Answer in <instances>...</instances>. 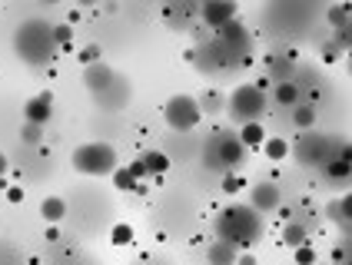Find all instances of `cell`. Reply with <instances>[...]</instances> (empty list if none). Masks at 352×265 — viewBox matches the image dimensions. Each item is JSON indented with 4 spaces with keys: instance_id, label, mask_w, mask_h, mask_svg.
Listing matches in <instances>:
<instances>
[{
    "instance_id": "f546056e",
    "label": "cell",
    "mask_w": 352,
    "mask_h": 265,
    "mask_svg": "<svg viewBox=\"0 0 352 265\" xmlns=\"http://www.w3.org/2000/svg\"><path fill=\"white\" fill-rule=\"evenodd\" d=\"M20 139H23V143H30V146H37L40 139H43V126H30V123H23Z\"/></svg>"
},
{
    "instance_id": "484cf974",
    "label": "cell",
    "mask_w": 352,
    "mask_h": 265,
    "mask_svg": "<svg viewBox=\"0 0 352 265\" xmlns=\"http://www.w3.org/2000/svg\"><path fill=\"white\" fill-rule=\"evenodd\" d=\"M77 60L83 63V70H87V67H94V63H100V47L97 43H87V47L77 54Z\"/></svg>"
},
{
    "instance_id": "52a82bcc",
    "label": "cell",
    "mask_w": 352,
    "mask_h": 265,
    "mask_svg": "<svg viewBox=\"0 0 352 265\" xmlns=\"http://www.w3.org/2000/svg\"><path fill=\"white\" fill-rule=\"evenodd\" d=\"M163 123L176 132H193L203 123V110H199V100L190 93H176L166 100L163 106Z\"/></svg>"
},
{
    "instance_id": "ac0fdd59",
    "label": "cell",
    "mask_w": 352,
    "mask_h": 265,
    "mask_svg": "<svg viewBox=\"0 0 352 265\" xmlns=\"http://www.w3.org/2000/svg\"><path fill=\"white\" fill-rule=\"evenodd\" d=\"M206 259H210V265H236L239 252H236L233 246H226V242L213 239V246L206 249Z\"/></svg>"
},
{
    "instance_id": "74e56055",
    "label": "cell",
    "mask_w": 352,
    "mask_h": 265,
    "mask_svg": "<svg viewBox=\"0 0 352 265\" xmlns=\"http://www.w3.org/2000/svg\"><path fill=\"white\" fill-rule=\"evenodd\" d=\"M3 172H7V156L0 152V176H3Z\"/></svg>"
},
{
    "instance_id": "5bb4252c",
    "label": "cell",
    "mask_w": 352,
    "mask_h": 265,
    "mask_svg": "<svg viewBox=\"0 0 352 265\" xmlns=\"http://www.w3.org/2000/svg\"><path fill=\"white\" fill-rule=\"evenodd\" d=\"M273 103L276 106H286V110H296L302 103V90H299V83H296L293 76L273 83Z\"/></svg>"
},
{
    "instance_id": "d6986e66",
    "label": "cell",
    "mask_w": 352,
    "mask_h": 265,
    "mask_svg": "<svg viewBox=\"0 0 352 265\" xmlns=\"http://www.w3.org/2000/svg\"><path fill=\"white\" fill-rule=\"evenodd\" d=\"M283 246H289L293 252L309 246V229L302 226V222H286V229H283Z\"/></svg>"
},
{
    "instance_id": "ffe728a7",
    "label": "cell",
    "mask_w": 352,
    "mask_h": 265,
    "mask_svg": "<svg viewBox=\"0 0 352 265\" xmlns=\"http://www.w3.org/2000/svg\"><path fill=\"white\" fill-rule=\"evenodd\" d=\"M140 159H143V166H146V172H150L153 179H160L163 172L170 170V156H166L163 150H146Z\"/></svg>"
},
{
    "instance_id": "7a4b0ae2",
    "label": "cell",
    "mask_w": 352,
    "mask_h": 265,
    "mask_svg": "<svg viewBox=\"0 0 352 265\" xmlns=\"http://www.w3.org/2000/svg\"><path fill=\"white\" fill-rule=\"evenodd\" d=\"M213 229H216V239L219 242L233 246L236 252H250L259 242V235H263V216L253 206L236 203V206H226L216 216Z\"/></svg>"
},
{
    "instance_id": "e0dca14e",
    "label": "cell",
    "mask_w": 352,
    "mask_h": 265,
    "mask_svg": "<svg viewBox=\"0 0 352 265\" xmlns=\"http://www.w3.org/2000/svg\"><path fill=\"white\" fill-rule=\"evenodd\" d=\"M239 143L246 146V150H263V143H266V126L263 123H250V126H239Z\"/></svg>"
},
{
    "instance_id": "2e32d148",
    "label": "cell",
    "mask_w": 352,
    "mask_h": 265,
    "mask_svg": "<svg viewBox=\"0 0 352 265\" xmlns=\"http://www.w3.org/2000/svg\"><path fill=\"white\" fill-rule=\"evenodd\" d=\"M322 179L326 183H333V186H342V183H352V166L349 163H342V159H333V163H326L322 166Z\"/></svg>"
},
{
    "instance_id": "30bf717a",
    "label": "cell",
    "mask_w": 352,
    "mask_h": 265,
    "mask_svg": "<svg viewBox=\"0 0 352 265\" xmlns=\"http://www.w3.org/2000/svg\"><path fill=\"white\" fill-rule=\"evenodd\" d=\"M23 119L30 126H47L54 119V93H37L23 103Z\"/></svg>"
},
{
    "instance_id": "d4e9b609",
    "label": "cell",
    "mask_w": 352,
    "mask_h": 265,
    "mask_svg": "<svg viewBox=\"0 0 352 265\" xmlns=\"http://www.w3.org/2000/svg\"><path fill=\"white\" fill-rule=\"evenodd\" d=\"M243 186H246V179H243L239 172H230V176H223V192H226V196H236V192H243Z\"/></svg>"
},
{
    "instance_id": "cb8c5ba5",
    "label": "cell",
    "mask_w": 352,
    "mask_h": 265,
    "mask_svg": "<svg viewBox=\"0 0 352 265\" xmlns=\"http://www.w3.org/2000/svg\"><path fill=\"white\" fill-rule=\"evenodd\" d=\"M196 100H199V96H196ZM223 106H226V100H223V96L216 93V90H210V93H206L203 100H199V110H203V116H206V113H219Z\"/></svg>"
},
{
    "instance_id": "9c48e42d",
    "label": "cell",
    "mask_w": 352,
    "mask_h": 265,
    "mask_svg": "<svg viewBox=\"0 0 352 265\" xmlns=\"http://www.w3.org/2000/svg\"><path fill=\"white\" fill-rule=\"evenodd\" d=\"M130 96H133V87H130V80L117 76V80H113V87H110V90H103L100 96H94V100H97L100 110H110V113H117V110H123V106L130 103Z\"/></svg>"
},
{
    "instance_id": "5b68a950",
    "label": "cell",
    "mask_w": 352,
    "mask_h": 265,
    "mask_svg": "<svg viewBox=\"0 0 352 265\" xmlns=\"http://www.w3.org/2000/svg\"><path fill=\"white\" fill-rule=\"evenodd\" d=\"M226 113L233 116V123L250 126V123H263L266 116V93L256 83H239L230 100H226Z\"/></svg>"
},
{
    "instance_id": "e575fe53",
    "label": "cell",
    "mask_w": 352,
    "mask_h": 265,
    "mask_svg": "<svg viewBox=\"0 0 352 265\" xmlns=\"http://www.w3.org/2000/svg\"><path fill=\"white\" fill-rule=\"evenodd\" d=\"M7 199H10V203H20V199H23V189H20V186L7 189Z\"/></svg>"
},
{
    "instance_id": "9a60e30c",
    "label": "cell",
    "mask_w": 352,
    "mask_h": 265,
    "mask_svg": "<svg viewBox=\"0 0 352 265\" xmlns=\"http://www.w3.org/2000/svg\"><path fill=\"white\" fill-rule=\"evenodd\" d=\"M293 113V126L302 132H309L316 126V119H319V106L316 103H299L296 110H289Z\"/></svg>"
},
{
    "instance_id": "83f0119b",
    "label": "cell",
    "mask_w": 352,
    "mask_h": 265,
    "mask_svg": "<svg viewBox=\"0 0 352 265\" xmlns=\"http://www.w3.org/2000/svg\"><path fill=\"white\" fill-rule=\"evenodd\" d=\"M113 183H117V189H137V186H140L137 179L130 176V170H126V166L113 172Z\"/></svg>"
},
{
    "instance_id": "ba28073f",
    "label": "cell",
    "mask_w": 352,
    "mask_h": 265,
    "mask_svg": "<svg viewBox=\"0 0 352 265\" xmlns=\"http://www.w3.org/2000/svg\"><path fill=\"white\" fill-rule=\"evenodd\" d=\"M250 206L263 216V212H276V209L283 206V192H279V186L276 183H256L253 189H250Z\"/></svg>"
},
{
    "instance_id": "60d3db41",
    "label": "cell",
    "mask_w": 352,
    "mask_h": 265,
    "mask_svg": "<svg viewBox=\"0 0 352 265\" xmlns=\"http://www.w3.org/2000/svg\"><path fill=\"white\" fill-rule=\"evenodd\" d=\"M349 265H352V262H349Z\"/></svg>"
},
{
    "instance_id": "d590c367",
    "label": "cell",
    "mask_w": 352,
    "mask_h": 265,
    "mask_svg": "<svg viewBox=\"0 0 352 265\" xmlns=\"http://www.w3.org/2000/svg\"><path fill=\"white\" fill-rule=\"evenodd\" d=\"M236 265H256V259L250 255V252H239V259H236Z\"/></svg>"
},
{
    "instance_id": "4dcf8cb0",
    "label": "cell",
    "mask_w": 352,
    "mask_h": 265,
    "mask_svg": "<svg viewBox=\"0 0 352 265\" xmlns=\"http://www.w3.org/2000/svg\"><path fill=\"white\" fill-rule=\"evenodd\" d=\"M54 40H57V47H67L74 40V27L70 23H54Z\"/></svg>"
},
{
    "instance_id": "836d02e7",
    "label": "cell",
    "mask_w": 352,
    "mask_h": 265,
    "mask_svg": "<svg viewBox=\"0 0 352 265\" xmlns=\"http://www.w3.org/2000/svg\"><path fill=\"white\" fill-rule=\"evenodd\" d=\"M336 159H342V163H349V166H352V143H339V152H336Z\"/></svg>"
},
{
    "instance_id": "603a6c76",
    "label": "cell",
    "mask_w": 352,
    "mask_h": 265,
    "mask_svg": "<svg viewBox=\"0 0 352 265\" xmlns=\"http://www.w3.org/2000/svg\"><path fill=\"white\" fill-rule=\"evenodd\" d=\"M352 17V3H339V7H329L326 10V20H329V27H342V23H349Z\"/></svg>"
},
{
    "instance_id": "8992f818",
    "label": "cell",
    "mask_w": 352,
    "mask_h": 265,
    "mask_svg": "<svg viewBox=\"0 0 352 265\" xmlns=\"http://www.w3.org/2000/svg\"><path fill=\"white\" fill-rule=\"evenodd\" d=\"M296 159L302 163V166H309V170H322L326 163H333L336 152H339V139L329 136V132H302L299 139H296Z\"/></svg>"
},
{
    "instance_id": "44dd1931",
    "label": "cell",
    "mask_w": 352,
    "mask_h": 265,
    "mask_svg": "<svg viewBox=\"0 0 352 265\" xmlns=\"http://www.w3.org/2000/svg\"><path fill=\"white\" fill-rule=\"evenodd\" d=\"M40 216H43L47 222H60V219L67 216V203H63L60 196H47V199L40 203Z\"/></svg>"
},
{
    "instance_id": "1f68e13d",
    "label": "cell",
    "mask_w": 352,
    "mask_h": 265,
    "mask_svg": "<svg viewBox=\"0 0 352 265\" xmlns=\"http://www.w3.org/2000/svg\"><path fill=\"white\" fill-rule=\"evenodd\" d=\"M293 259H296L299 265H313L316 259H319V255H316V249H313V246H302V249H296V252H293Z\"/></svg>"
},
{
    "instance_id": "d6a6232c",
    "label": "cell",
    "mask_w": 352,
    "mask_h": 265,
    "mask_svg": "<svg viewBox=\"0 0 352 265\" xmlns=\"http://www.w3.org/2000/svg\"><path fill=\"white\" fill-rule=\"evenodd\" d=\"M126 170H130V176H133L137 183H140V179H146V176H150V172H146V166H143V159H140V156H137V159H133V163H126Z\"/></svg>"
},
{
    "instance_id": "4316f807",
    "label": "cell",
    "mask_w": 352,
    "mask_h": 265,
    "mask_svg": "<svg viewBox=\"0 0 352 265\" xmlns=\"http://www.w3.org/2000/svg\"><path fill=\"white\" fill-rule=\"evenodd\" d=\"M333 212L339 216V219H342V222H352V192H346V196L336 203Z\"/></svg>"
},
{
    "instance_id": "4fadbf2b",
    "label": "cell",
    "mask_w": 352,
    "mask_h": 265,
    "mask_svg": "<svg viewBox=\"0 0 352 265\" xmlns=\"http://www.w3.org/2000/svg\"><path fill=\"white\" fill-rule=\"evenodd\" d=\"M193 17H199L196 3H166L163 7V20L170 23V30H186V23Z\"/></svg>"
},
{
    "instance_id": "7c38bea8",
    "label": "cell",
    "mask_w": 352,
    "mask_h": 265,
    "mask_svg": "<svg viewBox=\"0 0 352 265\" xmlns=\"http://www.w3.org/2000/svg\"><path fill=\"white\" fill-rule=\"evenodd\" d=\"M199 17H203V23L206 27H213V30H219V27H226V23H233L236 17H239V7L236 3H203L199 7Z\"/></svg>"
},
{
    "instance_id": "f1b7e54d",
    "label": "cell",
    "mask_w": 352,
    "mask_h": 265,
    "mask_svg": "<svg viewBox=\"0 0 352 265\" xmlns=\"http://www.w3.org/2000/svg\"><path fill=\"white\" fill-rule=\"evenodd\" d=\"M319 57H322V63H336V60H342V50L336 47L333 40H326V43L319 47Z\"/></svg>"
},
{
    "instance_id": "7402d4cb",
    "label": "cell",
    "mask_w": 352,
    "mask_h": 265,
    "mask_svg": "<svg viewBox=\"0 0 352 265\" xmlns=\"http://www.w3.org/2000/svg\"><path fill=\"white\" fill-rule=\"evenodd\" d=\"M263 152H266V159H273V163H279V159H286L289 152H293V146L283 139V136H266V143H263Z\"/></svg>"
},
{
    "instance_id": "3957f363",
    "label": "cell",
    "mask_w": 352,
    "mask_h": 265,
    "mask_svg": "<svg viewBox=\"0 0 352 265\" xmlns=\"http://www.w3.org/2000/svg\"><path fill=\"white\" fill-rule=\"evenodd\" d=\"M250 150L239 143L236 132H226V130H216L206 146H203V166L206 170H216L219 176H230V172H239L243 163H246Z\"/></svg>"
},
{
    "instance_id": "ab89813d",
    "label": "cell",
    "mask_w": 352,
    "mask_h": 265,
    "mask_svg": "<svg viewBox=\"0 0 352 265\" xmlns=\"http://www.w3.org/2000/svg\"><path fill=\"white\" fill-rule=\"evenodd\" d=\"M349 23H352V17H349Z\"/></svg>"
},
{
    "instance_id": "8fae6325",
    "label": "cell",
    "mask_w": 352,
    "mask_h": 265,
    "mask_svg": "<svg viewBox=\"0 0 352 265\" xmlns=\"http://www.w3.org/2000/svg\"><path fill=\"white\" fill-rule=\"evenodd\" d=\"M117 76L120 73L113 70V67H107V63L100 60V63H94V67H87V70H83V87L90 90V96H100L103 90H110V87H113V80H117Z\"/></svg>"
},
{
    "instance_id": "8d00e7d4",
    "label": "cell",
    "mask_w": 352,
    "mask_h": 265,
    "mask_svg": "<svg viewBox=\"0 0 352 265\" xmlns=\"http://www.w3.org/2000/svg\"><path fill=\"white\" fill-rule=\"evenodd\" d=\"M126 235H130V229H117V239L113 242H126Z\"/></svg>"
},
{
    "instance_id": "277c9868",
    "label": "cell",
    "mask_w": 352,
    "mask_h": 265,
    "mask_svg": "<svg viewBox=\"0 0 352 265\" xmlns=\"http://www.w3.org/2000/svg\"><path fill=\"white\" fill-rule=\"evenodd\" d=\"M74 170L80 176H113L120 170V159H117V150L110 143H83L74 150Z\"/></svg>"
},
{
    "instance_id": "f35d334b",
    "label": "cell",
    "mask_w": 352,
    "mask_h": 265,
    "mask_svg": "<svg viewBox=\"0 0 352 265\" xmlns=\"http://www.w3.org/2000/svg\"><path fill=\"white\" fill-rule=\"evenodd\" d=\"M349 73H352V54H349Z\"/></svg>"
},
{
    "instance_id": "6da1fadb",
    "label": "cell",
    "mask_w": 352,
    "mask_h": 265,
    "mask_svg": "<svg viewBox=\"0 0 352 265\" xmlns=\"http://www.w3.org/2000/svg\"><path fill=\"white\" fill-rule=\"evenodd\" d=\"M57 40H54V23L43 17H27L14 30V54L20 63L30 70H43L57 60Z\"/></svg>"
}]
</instances>
